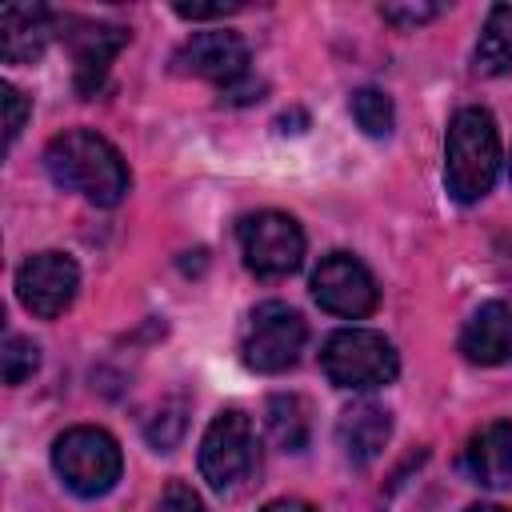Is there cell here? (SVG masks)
<instances>
[{
    "label": "cell",
    "instance_id": "1",
    "mask_svg": "<svg viewBox=\"0 0 512 512\" xmlns=\"http://www.w3.org/2000/svg\"><path fill=\"white\" fill-rule=\"evenodd\" d=\"M44 168L60 188H68L100 208L120 204L128 192L124 156L104 136H96L88 128H68L60 136H52L44 148Z\"/></svg>",
    "mask_w": 512,
    "mask_h": 512
},
{
    "label": "cell",
    "instance_id": "2",
    "mask_svg": "<svg viewBox=\"0 0 512 512\" xmlns=\"http://www.w3.org/2000/svg\"><path fill=\"white\" fill-rule=\"evenodd\" d=\"M500 172V132L488 108H460L444 140V184L452 200L476 204L492 192Z\"/></svg>",
    "mask_w": 512,
    "mask_h": 512
},
{
    "label": "cell",
    "instance_id": "3",
    "mask_svg": "<svg viewBox=\"0 0 512 512\" xmlns=\"http://www.w3.org/2000/svg\"><path fill=\"white\" fill-rule=\"evenodd\" d=\"M52 468L64 480V488H72L76 496H104L112 492V484L124 472V456L120 444L92 424H76L68 432L56 436L52 444Z\"/></svg>",
    "mask_w": 512,
    "mask_h": 512
},
{
    "label": "cell",
    "instance_id": "4",
    "mask_svg": "<svg viewBox=\"0 0 512 512\" xmlns=\"http://www.w3.org/2000/svg\"><path fill=\"white\" fill-rule=\"evenodd\" d=\"M320 368L336 388H380L400 372V356L388 336L372 328H340L320 348Z\"/></svg>",
    "mask_w": 512,
    "mask_h": 512
},
{
    "label": "cell",
    "instance_id": "5",
    "mask_svg": "<svg viewBox=\"0 0 512 512\" xmlns=\"http://www.w3.org/2000/svg\"><path fill=\"white\" fill-rule=\"evenodd\" d=\"M256 468H260V448L252 420L236 408L220 412L200 440V476L216 492H236L244 480H252Z\"/></svg>",
    "mask_w": 512,
    "mask_h": 512
},
{
    "label": "cell",
    "instance_id": "6",
    "mask_svg": "<svg viewBox=\"0 0 512 512\" xmlns=\"http://www.w3.org/2000/svg\"><path fill=\"white\" fill-rule=\"evenodd\" d=\"M304 316L280 300H268V304H256L248 324H244V336H240V352H244V364L252 372H284L296 364L300 348H304Z\"/></svg>",
    "mask_w": 512,
    "mask_h": 512
},
{
    "label": "cell",
    "instance_id": "7",
    "mask_svg": "<svg viewBox=\"0 0 512 512\" xmlns=\"http://www.w3.org/2000/svg\"><path fill=\"white\" fill-rule=\"evenodd\" d=\"M240 236V256L248 272L264 280H280L300 268L304 260V232L288 212H252L236 228Z\"/></svg>",
    "mask_w": 512,
    "mask_h": 512
},
{
    "label": "cell",
    "instance_id": "8",
    "mask_svg": "<svg viewBox=\"0 0 512 512\" xmlns=\"http://www.w3.org/2000/svg\"><path fill=\"white\" fill-rule=\"evenodd\" d=\"M312 296L324 312L344 316V320H360L376 308L380 292L372 272L352 256V252H328L316 272H312Z\"/></svg>",
    "mask_w": 512,
    "mask_h": 512
},
{
    "label": "cell",
    "instance_id": "9",
    "mask_svg": "<svg viewBox=\"0 0 512 512\" xmlns=\"http://www.w3.org/2000/svg\"><path fill=\"white\" fill-rule=\"evenodd\" d=\"M76 288H80V268L64 252H36L16 268V296L40 320L60 316L76 300Z\"/></svg>",
    "mask_w": 512,
    "mask_h": 512
},
{
    "label": "cell",
    "instance_id": "10",
    "mask_svg": "<svg viewBox=\"0 0 512 512\" xmlns=\"http://www.w3.org/2000/svg\"><path fill=\"white\" fill-rule=\"evenodd\" d=\"M172 68L180 76L212 80L228 92L232 84H240L248 76V44L236 32H196L176 48Z\"/></svg>",
    "mask_w": 512,
    "mask_h": 512
},
{
    "label": "cell",
    "instance_id": "11",
    "mask_svg": "<svg viewBox=\"0 0 512 512\" xmlns=\"http://www.w3.org/2000/svg\"><path fill=\"white\" fill-rule=\"evenodd\" d=\"M68 48H72V84L80 96H92L112 60L120 56V48L128 44V28L120 24H76V32H64Z\"/></svg>",
    "mask_w": 512,
    "mask_h": 512
},
{
    "label": "cell",
    "instance_id": "12",
    "mask_svg": "<svg viewBox=\"0 0 512 512\" xmlns=\"http://www.w3.org/2000/svg\"><path fill=\"white\" fill-rule=\"evenodd\" d=\"M56 16L44 4H8L0 8V56L8 64H28L44 52Z\"/></svg>",
    "mask_w": 512,
    "mask_h": 512
},
{
    "label": "cell",
    "instance_id": "13",
    "mask_svg": "<svg viewBox=\"0 0 512 512\" xmlns=\"http://www.w3.org/2000/svg\"><path fill=\"white\" fill-rule=\"evenodd\" d=\"M460 352L472 364H508L512 360V304H480L460 332Z\"/></svg>",
    "mask_w": 512,
    "mask_h": 512
},
{
    "label": "cell",
    "instance_id": "14",
    "mask_svg": "<svg viewBox=\"0 0 512 512\" xmlns=\"http://www.w3.org/2000/svg\"><path fill=\"white\" fill-rule=\"evenodd\" d=\"M464 472L484 488H508L512 484V420H492L468 440Z\"/></svg>",
    "mask_w": 512,
    "mask_h": 512
},
{
    "label": "cell",
    "instance_id": "15",
    "mask_svg": "<svg viewBox=\"0 0 512 512\" xmlns=\"http://www.w3.org/2000/svg\"><path fill=\"white\" fill-rule=\"evenodd\" d=\"M336 436H340V448L352 464H372L392 436V416L380 404H352L340 416Z\"/></svg>",
    "mask_w": 512,
    "mask_h": 512
},
{
    "label": "cell",
    "instance_id": "16",
    "mask_svg": "<svg viewBox=\"0 0 512 512\" xmlns=\"http://www.w3.org/2000/svg\"><path fill=\"white\" fill-rule=\"evenodd\" d=\"M476 72L480 76H504L512 72V4H496L488 8V20L480 28V40H476Z\"/></svg>",
    "mask_w": 512,
    "mask_h": 512
},
{
    "label": "cell",
    "instance_id": "17",
    "mask_svg": "<svg viewBox=\"0 0 512 512\" xmlns=\"http://www.w3.org/2000/svg\"><path fill=\"white\" fill-rule=\"evenodd\" d=\"M264 420H268V436H272V444L276 448H284V452H300L304 444H308V428H312V420H308V404L300 400V396H272L268 400V408H264Z\"/></svg>",
    "mask_w": 512,
    "mask_h": 512
},
{
    "label": "cell",
    "instance_id": "18",
    "mask_svg": "<svg viewBox=\"0 0 512 512\" xmlns=\"http://www.w3.org/2000/svg\"><path fill=\"white\" fill-rule=\"evenodd\" d=\"M352 120L368 136H388L396 124V108L380 88H360V92H352Z\"/></svg>",
    "mask_w": 512,
    "mask_h": 512
},
{
    "label": "cell",
    "instance_id": "19",
    "mask_svg": "<svg viewBox=\"0 0 512 512\" xmlns=\"http://www.w3.org/2000/svg\"><path fill=\"white\" fill-rule=\"evenodd\" d=\"M40 368V348L28 340V336H4V348H0V372H4V384H24L32 372Z\"/></svg>",
    "mask_w": 512,
    "mask_h": 512
},
{
    "label": "cell",
    "instance_id": "20",
    "mask_svg": "<svg viewBox=\"0 0 512 512\" xmlns=\"http://www.w3.org/2000/svg\"><path fill=\"white\" fill-rule=\"evenodd\" d=\"M144 432H148V444H152V448L172 452V444H176V440H180V432H184V404H180V400L160 404Z\"/></svg>",
    "mask_w": 512,
    "mask_h": 512
},
{
    "label": "cell",
    "instance_id": "21",
    "mask_svg": "<svg viewBox=\"0 0 512 512\" xmlns=\"http://www.w3.org/2000/svg\"><path fill=\"white\" fill-rule=\"evenodd\" d=\"M380 16L396 28H416V24H428L440 16V4H384Z\"/></svg>",
    "mask_w": 512,
    "mask_h": 512
},
{
    "label": "cell",
    "instance_id": "22",
    "mask_svg": "<svg viewBox=\"0 0 512 512\" xmlns=\"http://www.w3.org/2000/svg\"><path fill=\"white\" fill-rule=\"evenodd\" d=\"M0 100H4V112H8V120H4V144H16V136L24 132V120H28V100L12 84H0Z\"/></svg>",
    "mask_w": 512,
    "mask_h": 512
},
{
    "label": "cell",
    "instance_id": "23",
    "mask_svg": "<svg viewBox=\"0 0 512 512\" xmlns=\"http://www.w3.org/2000/svg\"><path fill=\"white\" fill-rule=\"evenodd\" d=\"M156 512H204V500L184 484V480H172L156 504Z\"/></svg>",
    "mask_w": 512,
    "mask_h": 512
},
{
    "label": "cell",
    "instance_id": "24",
    "mask_svg": "<svg viewBox=\"0 0 512 512\" xmlns=\"http://www.w3.org/2000/svg\"><path fill=\"white\" fill-rule=\"evenodd\" d=\"M232 12H240V4H176V16L184 20H224Z\"/></svg>",
    "mask_w": 512,
    "mask_h": 512
},
{
    "label": "cell",
    "instance_id": "25",
    "mask_svg": "<svg viewBox=\"0 0 512 512\" xmlns=\"http://www.w3.org/2000/svg\"><path fill=\"white\" fill-rule=\"evenodd\" d=\"M260 512H316V508L304 504V500H272V504H264Z\"/></svg>",
    "mask_w": 512,
    "mask_h": 512
},
{
    "label": "cell",
    "instance_id": "26",
    "mask_svg": "<svg viewBox=\"0 0 512 512\" xmlns=\"http://www.w3.org/2000/svg\"><path fill=\"white\" fill-rule=\"evenodd\" d=\"M468 512H508V508H500V504H472Z\"/></svg>",
    "mask_w": 512,
    "mask_h": 512
},
{
    "label": "cell",
    "instance_id": "27",
    "mask_svg": "<svg viewBox=\"0 0 512 512\" xmlns=\"http://www.w3.org/2000/svg\"><path fill=\"white\" fill-rule=\"evenodd\" d=\"M508 164H512V160H508Z\"/></svg>",
    "mask_w": 512,
    "mask_h": 512
}]
</instances>
